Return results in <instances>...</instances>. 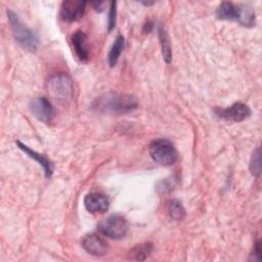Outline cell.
I'll use <instances>...</instances> for the list:
<instances>
[{"label": "cell", "instance_id": "obj_1", "mask_svg": "<svg viewBox=\"0 0 262 262\" xmlns=\"http://www.w3.org/2000/svg\"><path fill=\"white\" fill-rule=\"evenodd\" d=\"M137 105L136 97L131 94L108 92L97 97L92 103V108L98 113L121 115L132 112Z\"/></svg>", "mask_w": 262, "mask_h": 262}, {"label": "cell", "instance_id": "obj_14", "mask_svg": "<svg viewBox=\"0 0 262 262\" xmlns=\"http://www.w3.org/2000/svg\"><path fill=\"white\" fill-rule=\"evenodd\" d=\"M159 40L162 48L163 58L167 63H170L172 60V49H171V42L167 31L163 27H159Z\"/></svg>", "mask_w": 262, "mask_h": 262}, {"label": "cell", "instance_id": "obj_11", "mask_svg": "<svg viewBox=\"0 0 262 262\" xmlns=\"http://www.w3.org/2000/svg\"><path fill=\"white\" fill-rule=\"evenodd\" d=\"M107 198L99 192H90L84 199V206L90 213H104L108 209Z\"/></svg>", "mask_w": 262, "mask_h": 262}, {"label": "cell", "instance_id": "obj_20", "mask_svg": "<svg viewBox=\"0 0 262 262\" xmlns=\"http://www.w3.org/2000/svg\"><path fill=\"white\" fill-rule=\"evenodd\" d=\"M253 257V260H256V261H261V243L258 242L256 245H255V248H254V254H252Z\"/></svg>", "mask_w": 262, "mask_h": 262}, {"label": "cell", "instance_id": "obj_12", "mask_svg": "<svg viewBox=\"0 0 262 262\" xmlns=\"http://www.w3.org/2000/svg\"><path fill=\"white\" fill-rule=\"evenodd\" d=\"M71 41L77 57L81 61H87L89 58V48L86 34L82 31H76L72 35Z\"/></svg>", "mask_w": 262, "mask_h": 262}, {"label": "cell", "instance_id": "obj_15", "mask_svg": "<svg viewBox=\"0 0 262 262\" xmlns=\"http://www.w3.org/2000/svg\"><path fill=\"white\" fill-rule=\"evenodd\" d=\"M124 44H125V40H124V37L121 36V35H118L117 38L115 39V42L113 43L111 49H110V52H108V55H107V61H108V64L110 67H115L118 62V59L123 51V48H124Z\"/></svg>", "mask_w": 262, "mask_h": 262}, {"label": "cell", "instance_id": "obj_19", "mask_svg": "<svg viewBox=\"0 0 262 262\" xmlns=\"http://www.w3.org/2000/svg\"><path fill=\"white\" fill-rule=\"evenodd\" d=\"M116 16H117V2L112 1L108 10V18H107V30L111 32L116 26Z\"/></svg>", "mask_w": 262, "mask_h": 262}, {"label": "cell", "instance_id": "obj_10", "mask_svg": "<svg viewBox=\"0 0 262 262\" xmlns=\"http://www.w3.org/2000/svg\"><path fill=\"white\" fill-rule=\"evenodd\" d=\"M82 247L87 253L96 257H102L108 251L107 244L95 233L86 234L82 238Z\"/></svg>", "mask_w": 262, "mask_h": 262}, {"label": "cell", "instance_id": "obj_6", "mask_svg": "<svg viewBox=\"0 0 262 262\" xmlns=\"http://www.w3.org/2000/svg\"><path fill=\"white\" fill-rule=\"evenodd\" d=\"M98 228L104 235L114 239H120L125 237L128 232V222L121 215H112L102 220Z\"/></svg>", "mask_w": 262, "mask_h": 262}, {"label": "cell", "instance_id": "obj_9", "mask_svg": "<svg viewBox=\"0 0 262 262\" xmlns=\"http://www.w3.org/2000/svg\"><path fill=\"white\" fill-rule=\"evenodd\" d=\"M216 113L220 118L226 121L241 122L250 117L251 110L247 104L243 102H235L226 108L217 110Z\"/></svg>", "mask_w": 262, "mask_h": 262}, {"label": "cell", "instance_id": "obj_23", "mask_svg": "<svg viewBox=\"0 0 262 262\" xmlns=\"http://www.w3.org/2000/svg\"><path fill=\"white\" fill-rule=\"evenodd\" d=\"M141 3H142V4H144V5H147V6H148V5H152V4H154V2H141Z\"/></svg>", "mask_w": 262, "mask_h": 262}, {"label": "cell", "instance_id": "obj_13", "mask_svg": "<svg viewBox=\"0 0 262 262\" xmlns=\"http://www.w3.org/2000/svg\"><path fill=\"white\" fill-rule=\"evenodd\" d=\"M16 144H17L19 149H21L31 159H34L36 162L39 163L40 166H42V168L44 170V173H45V176L47 178L52 175V173H53V164L50 160H48L44 155H41V154L33 150L32 148H30L28 145H26L25 143H23L20 141H16Z\"/></svg>", "mask_w": 262, "mask_h": 262}, {"label": "cell", "instance_id": "obj_3", "mask_svg": "<svg viewBox=\"0 0 262 262\" xmlns=\"http://www.w3.org/2000/svg\"><path fill=\"white\" fill-rule=\"evenodd\" d=\"M47 91L53 100L59 104L66 105L73 98V80L66 73L55 74L51 76L47 82Z\"/></svg>", "mask_w": 262, "mask_h": 262}, {"label": "cell", "instance_id": "obj_4", "mask_svg": "<svg viewBox=\"0 0 262 262\" xmlns=\"http://www.w3.org/2000/svg\"><path fill=\"white\" fill-rule=\"evenodd\" d=\"M6 13L12 35L16 42L25 49L31 52H35L38 48V38L35 33L26 25H24L19 17L12 10L8 9Z\"/></svg>", "mask_w": 262, "mask_h": 262}, {"label": "cell", "instance_id": "obj_18", "mask_svg": "<svg viewBox=\"0 0 262 262\" xmlns=\"http://www.w3.org/2000/svg\"><path fill=\"white\" fill-rule=\"evenodd\" d=\"M250 170L254 176H259L261 173V158H260V147H257L251 157Z\"/></svg>", "mask_w": 262, "mask_h": 262}, {"label": "cell", "instance_id": "obj_2", "mask_svg": "<svg viewBox=\"0 0 262 262\" xmlns=\"http://www.w3.org/2000/svg\"><path fill=\"white\" fill-rule=\"evenodd\" d=\"M216 15L220 19L235 20L245 27H253L256 23L255 11L251 6L236 5L227 1L219 4Z\"/></svg>", "mask_w": 262, "mask_h": 262}, {"label": "cell", "instance_id": "obj_8", "mask_svg": "<svg viewBox=\"0 0 262 262\" xmlns=\"http://www.w3.org/2000/svg\"><path fill=\"white\" fill-rule=\"evenodd\" d=\"M87 2L82 0H64L60 5L59 16L63 21L73 23L80 19L86 9Z\"/></svg>", "mask_w": 262, "mask_h": 262}, {"label": "cell", "instance_id": "obj_5", "mask_svg": "<svg viewBox=\"0 0 262 262\" xmlns=\"http://www.w3.org/2000/svg\"><path fill=\"white\" fill-rule=\"evenodd\" d=\"M148 151L151 159L162 166H171L178 158L177 150L172 142L165 138L152 140L148 146Z\"/></svg>", "mask_w": 262, "mask_h": 262}, {"label": "cell", "instance_id": "obj_22", "mask_svg": "<svg viewBox=\"0 0 262 262\" xmlns=\"http://www.w3.org/2000/svg\"><path fill=\"white\" fill-rule=\"evenodd\" d=\"M151 28H152V24L148 21V23H146V24L144 25V30H143V31H144L145 33H148V32H150Z\"/></svg>", "mask_w": 262, "mask_h": 262}, {"label": "cell", "instance_id": "obj_16", "mask_svg": "<svg viewBox=\"0 0 262 262\" xmlns=\"http://www.w3.org/2000/svg\"><path fill=\"white\" fill-rule=\"evenodd\" d=\"M152 251V245L150 243H145V244H140V245H136L131 251H130V257L131 259L134 260H145L149 254Z\"/></svg>", "mask_w": 262, "mask_h": 262}, {"label": "cell", "instance_id": "obj_7", "mask_svg": "<svg viewBox=\"0 0 262 262\" xmlns=\"http://www.w3.org/2000/svg\"><path fill=\"white\" fill-rule=\"evenodd\" d=\"M30 110L35 118L44 123H49L55 116L52 103L44 96H39L31 100Z\"/></svg>", "mask_w": 262, "mask_h": 262}, {"label": "cell", "instance_id": "obj_21", "mask_svg": "<svg viewBox=\"0 0 262 262\" xmlns=\"http://www.w3.org/2000/svg\"><path fill=\"white\" fill-rule=\"evenodd\" d=\"M91 5L93 6V8H94L96 11H101V10H102V8H103L104 2H100V1H94V2H91Z\"/></svg>", "mask_w": 262, "mask_h": 262}, {"label": "cell", "instance_id": "obj_17", "mask_svg": "<svg viewBox=\"0 0 262 262\" xmlns=\"http://www.w3.org/2000/svg\"><path fill=\"white\" fill-rule=\"evenodd\" d=\"M167 211L169 216L176 221L182 220L185 216V209L182 205L181 202H179L178 200H172L168 203L167 206Z\"/></svg>", "mask_w": 262, "mask_h": 262}]
</instances>
